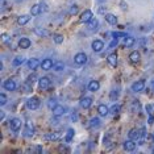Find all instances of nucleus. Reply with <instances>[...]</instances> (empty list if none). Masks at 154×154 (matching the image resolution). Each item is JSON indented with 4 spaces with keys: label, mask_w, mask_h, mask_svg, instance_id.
Listing matches in <instances>:
<instances>
[{
    "label": "nucleus",
    "mask_w": 154,
    "mask_h": 154,
    "mask_svg": "<svg viewBox=\"0 0 154 154\" xmlns=\"http://www.w3.org/2000/svg\"><path fill=\"white\" fill-rule=\"evenodd\" d=\"M26 107H28V109H37L38 107H40V99L36 96H33V97H29V99L26 100Z\"/></svg>",
    "instance_id": "1"
},
{
    "label": "nucleus",
    "mask_w": 154,
    "mask_h": 154,
    "mask_svg": "<svg viewBox=\"0 0 154 154\" xmlns=\"http://www.w3.org/2000/svg\"><path fill=\"white\" fill-rule=\"evenodd\" d=\"M9 127H11V129L13 132H19L20 131V128H21V120L20 119H12L11 121H9Z\"/></svg>",
    "instance_id": "2"
},
{
    "label": "nucleus",
    "mask_w": 154,
    "mask_h": 154,
    "mask_svg": "<svg viewBox=\"0 0 154 154\" xmlns=\"http://www.w3.org/2000/svg\"><path fill=\"white\" fill-rule=\"evenodd\" d=\"M94 19V15H92V12L90 11V9H86L85 12L80 15V23H88V21H91V20Z\"/></svg>",
    "instance_id": "3"
},
{
    "label": "nucleus",
    "mask_w": 154,
    "mask_h": 154,
    "mask_svg": "<svg viewBox=\"0 0 154 154\" xmlns=\"http://www.w3.org/2000/svg\"><path fill=\"white\" fill-rule=\"evenodd\" d=\"M145 88V80H137L136 83L132 85V91L133 92H141V91Z\"/></svg>",
    "instance_id": "4"
},
{
    "label": "nucleus",
    "mask_w": 154,
    "mask_h": 154,
    "mask_svg": "<svg viewBox=\"0 0 154 154\" xmlns=\"http://www.w3.org/2000/svg\"><path fill=\"white\" fill-rule=\"evenodd\" d=\"M33 134H34V127L32 122L28 121L25 124V129H24V136H25V137H32Z\"/></svg>",
    "instance_id": "5"
},
{
    "label": "nucleus",
    "mask_w": 154,
    "mask_h": 154,
    "mask_svg": "<svg viewBox=\"0 0 154 154\" xmlns=\"http://www.w3.org/2000/svg\"><path fill=\"white\" fill-rule=\"evenodd\" d=\"M74 62L76 65H79V66H82V65H85L86 62H87V55L85 53H78L74 57Z\"/></svg>",
    "instance_id": "6"
},
{
    "label": "nucleus",
    "mask_w": 154,
    "mask_h": 154,
    "mask_svg": "<svg viewBox=\"0 0 154 154\" xmlns=\"http://www.w3.org/2000/svg\"><path fill=\"white\" fill-rule=\"evenodd\" d=\"M49 86H50V79L48 76H42V78L38 79V87L41 90H46L49 88Z\"/></svg>",
    "instance_id": "7"
},
{
    "label": "nucleus",
    "mask_w": 154,
    "mask_h": 154,
    "mask_svg": "<svg viewBox=\"0 0 154 154\" xmlns=\"http://www.w3.org/2000/svg\"><path fill=\"white\" fill-rule=\"evenodd\" d=\"M54 66V62L51 61L50 58H45L42 62H41V67H42V70H45V71H49V70H51Z\"/></svg>",
    "instance_id": "8"
},
{
    "label": "nucleus",
    "mask_w": 154,
    "mask_h": 154,
    "mask_svg": "<svg viewBox=\"0 0 154 154\" xmlns=\"http://www.w3.org/2000/svg\"><path fill=\"white\" fill-rule=\"evenodd\" d=\"M142 134H143V129H142V131H138V129H132V131L129 132V138L137 141V140L141 138Z\"/></svg>",
    "instance_id": "9"
},
{
    "label": "nucleus",
    "mask_w": 154,
    "mask_h": 154,
    "mask_svg": "<svg viewBox=\"0 0 154 154\" xmlns=\"http://www.w3.org/2000/svg\"><path fill=\"white\" fill-rule=\"evenodd\" d=\"M44 138L46 141H57V140L61 138V133L59 132H53V133H46L44 136Z\"/></svg>",
    "instance_id": "10"
},
{
    "label": "nucleus",
    "mask_w": 154,
    "mask_h": 154,
    "mask_svg": "<svg viewBox=\"0 0 154 154\" xmlns=\"http://www.w3.org/2000/svg\"><path fill=\"white\" fill-rule=\"evenodd\" d=\"M66 113V108L63 107V106H55L54 108H53V115L55 117H59V116H63V115Z\"/></svg>",
    "instance_id": "11"
},
{
    "label": "nucleus",
    "mask_w": 154,
    "mask_h": 154,
    "mask_svg": "<svg viewBox=\"0 0 154 154\" xmlns=\"http://www.w3.org/2000/svg\"><path fill=\"white\" fill-rule=\"evenodd\" d=\"M92 106V99H91L90 96H83L82 99H80V107L87 109V108H90Z\"/></svg>",
    "instance_id": "12"
},
{
    "label": "nucleus",
    "mask_w": 154,
    "mask_h": 154,
    "mask_svg": "<svg viewBox=\"0 0 154 154\" xmlns=\"http://www.w3.org/2000/svg\"><path fill=\"white\" fill-rule=\"evenodd\" d=\"M3 87H4L7 91H15L16 90V83H15V80L8 79V80H4V83H3Z\"/></svg>",
    "instance_id": "13"
},
{
    "label": "nucleus",
    "mask_w": 154,
    "mask_h": 154,
    "mask_svg": "<svg viewBox=\"0 0 154 154\" xmlns=\"http://www.w3.org/2000/svg\"><path fill=\"white\" fill-rule=\"evenodd\" d=\"M92 50L94 51H96V53H99V51H101L104 49V44H103V41H100V40H95L92 42Z\"/></svg>",
    "instance_id": "14"
},
{
    "label": "nucleus",
    "mask_w": 154,
    "mask_h": 154,
    "mask_svg": "<svg viewBox=\"0 0 154 154\" xmlns=\"http://www.w3.org/2000/svg\"><path fill=\"white\" fill-rule=\"evenodd\" d=\"M124 149L127 150V152H133V150L136 149V141H134V140L129 138L128 141L124 142Z\"/></svg>",
    "instance_id": "15"
},
{
    "label": "nucleus",
    "mask_w": 154,
    "mask_h": 154,
    "mask_svg": "<svg viewBox=\"0 0 154 154\" xmlns=\"http://www.w3.org/2000/svg\"><path fill=\"white\" fill-rule=\"evenodd\" d=\"M38 66H41V63L37 58H30L29 61H28V67H29L30 70H36Z\"/></svg>",
    "instance_id": "16"
},
{
    "label": "nucleus",
    "mask_w": 154,
    "mask_h": 154,
    "mask_svg": "<svg viewBox=\"0 0 154 154\" xmlns=\"http://www.w3.org/2000/svg\"><path fill=\"white\" fill-rule=\"evenodd\" d=\"M32 45V42H30V40L29 38H26V37H23V38H20V41H19V46L21 48V49H28Z\"/></svg>",
    "instance_id": "17"
},
{
    "label": "nucleus",
    "mask_w": 154,
    "mask_h": 154,
    "mask_svg": "<svg viewBox=\"0 0 154 154\" xmlns=\"http://www.w3.org/2000/svg\"><path fill=\"white\" fill-rule=\"evenodd\" d=\"M99 88H100V83L97 80H91L88 83V90L91 92H96V91H99Z\"/></svg>",
    "instance_id": "18"
},
{
    "label": "nucleus",
    "mask_w": 154,
    "mask_h": 154,
    "mask_svg": "<svg viewBox=\"0 0 154 154\" xmlns=\"http://www.w3.org/2000/svg\"><path fill=\"white\" fill-rule=\"evenodd\" d=\"M97 112H99L100 116H107V115L109 113V108H108L106 104H100V106L97 107Z\"/></svg>",
    "instance_id": "19"
},
{
    "label": "nucleus",
    "mask_w": 154,
    "mask_h": 154,
    "mask_svg": "<svg viewBox=\"0 0 154 154\" xmlns=\"http://www.w3.org/2000/svg\"><path fill=\"white\" fill-rule=\"evenodd\" d=\"M129 59H131L133 63H137L140 59H141V54H140L137 50H134V51H132V53L129 54Z\"/></svg>",
    "instance_id": "20"
},
{
    "label": "nucleus",
    "mask_w": 154,
    "mask_h": 154,
    "mask_svg": "<svg viewBox=\"0 0 154 154\" xmlns=\"http://www.w3.org/2000/svg\"><path fill=\"white\" fill-rule=\"evenodd\" d=\"M108 63H109V66H112V67H116L117 66V55L116 54H109L107 58Z\"/></svg>",
    "instance_id": "21"
},
{
    "label": "nucleus",
    "mask_w": 154,
    "mask_h": 154,
    "mask_svg": "<svg viewBox=\"0 0 154 154\" xmlns=\"http://www.w3.org/2000/svg\"><path fill=\"white\" fill-rule=\"evenodd\" d=\"M34 33L37 34V36H40V37H48L49 34V30L46 29H44V28H34Z\"/></svg>",
    "instance_id": "22"
},
{
    "label": "nucleus",
    "mask_w": 154,
    "mask_h": 154,
    "mask_svg": "<svg viewBox=\"0 0 154 154\" xmlns=\"http://www.w3.org/2000/svg\"><path fill=\"white\" fill-rule=\"evenodd\" d=\"M41 11H42V5H40V4H34L32 8H30V15L32 16H37V15H40Z\"/></svg>",
    "instance_id": "23"
},
{
    "label": "nucleus",
    "mask_w": 154,
    "mask_h": 154,
    "mask_svg": "<svg viewBox=\"0 0 154 154\" xmlns=\"http://www.w3.org/2000/svg\"><path fill=\"white\" fill-rule=\"evenodd\" d=\"M106 20H107L108 24H111V25L117 24V17L115 15H112V13H106Z\"/></svg>",
    "instance_id": "24"
},
{
    "label": "nucleus",
    "mask_w": 154,
    "mask_h": 154,
    "mask_svg": "<svg viewBox=\"0 0 154 154\" xmlns=\"http://www.w3.org/2000/svg\"><path fill=\"white\" fill-rule=\"evenodd\" d=\"M100 125H101V121H100L99 117H92L90 120V127L91 128H99Z\"/></svg>",
    "instance_id": "25"
},
{
    "label": "nucleus",
    "mask_w": 154,
    "mask_h": 154,
    "mask_svg": "<svg viewBox=\"0 0 154 154\" xmlns=\"http://www.w3.org/2000/svg\"><path fill=\"white\" fill-rule=\"evenodd\" d=\"M29 20H30V16L23 15V16H19V19H17V23H19L20 25H25V24L29 23Z\"/></svg>",
    "instance_id": "26"
},
{
    "label": "nucleus",
    "mask_w": 154,
    "mask_h": 154,
    "mask_svg": "<svg viewBox=\"0 0 154 154\" xmlns=\"http://www.w3.org/2000/svg\"><path fill=\"white\" fill-rule=\"evenodd\" d=\"M87 24H88L87 26H88V29H90V30H96V29H97V26H99V21H97L96 19H92L91 21H88Z\"/></svg>",
    "instance_id": "27"
},
{
    "label": "nucleus",
    "mask_w": 154,
    "mask_h": 154,
    "mask_svg": "<svg viewBox=\"0 0 154 154\" xmlns=\"http://www.w3.org/2000/svg\"><path fill=\"white\" fill-rule=\"evenodd\" d=\"M124 44H125V46H127V48H131V46H133V45L136 44V40L133 37L127 36V37H125V40H124Z\"/></svg>",
    "instance_id": "28"
},
{
    "label": "nucleus",
    "mask_w": 154,
    "mask_h": 154,
    "mask_svg": "<svg viewBox=\"0 0 154 154\" xmlns=\"http://www.w3.org/2000/svg\"><path fill=\"white\" fill-rule=\"evenodd\" d=\"M63 69H65V63H63V62H55L54 66H53L54 71H63Z\"/></svg>",
    "instance_id": "29"
},
{
    "label": "nucleus",
    "mask_w": 154,
    "mask_h": 154,
    "mask_svg": "<svg viewBox=\"0 0 154 154\" xmlns=\"http://www.w3.org/2000/svg\"><path fill=\"white\" fill-rule=\"evenodd\" d=\"M24 61H25V58H24V57H16V58L12 61V65H13V66H20V65L24 63Z\"/></svg>",
    "instance_id": "30"
},
{
    "label": "nucleus",
    "mask_w": 154,
    "mask_h": 154,
    "mask_svg": "<svg viewBox=\"0 0 154 154\" xmlns=\"http://www.w3.org/2000/svg\"><path fill=\"white\" fill-rule=\"evenodd\" d=\"M53 40H54V42L55 44H62L63 42V36L62 34H53Z\"/></svg>",
    "instance_id": "31"
},
{
    "label": "nucleus",
    "mask_w": 154,
    "mask_h": 154,
    "mask_svg": "<svg viewBox=\"0 0 154 154\" xmlns=\"http://www.w3.org/2000/svg\"><path fill=\"white\" fill-rule=\"evenodd\" d=\"M74 133H75L74 129H71V128H70L69 131H67V134H66V141H67V142L71 141L72 137H74Z\"/></svg>",
    "instance_id": "32"
},
{
    "label": "nucleus",
    "mask_w": 154,
    "mask_h": 154,
    "mask_svg": "<svg viewBox=\"0 0 154 154\" xmlns=\"http://www.w3.org/2000/svg\"><path fill=\"white\" fill-rule=\"evenodd\" d=\"M119 112H120V106H117V104H113V106L111 107V109H109V113H112V115H117Z\"/></svg>",
    "instance_id": "33"
},
{
    "label": "nucleus",
    "mask_w": 154,
    "mask_h": 154,
    "mask_svg": "<svg viewBox=\"0 0 154 154\" xmlns=\"http://www.w3.org/2000/svg\"><path fill=\"white\" fill-rule=\"evenodd\" d=\"M23 90H24V92H30V91H32V83H29V82L24 83Z\"/></svg>",
    "instance_id": "34"
},
{
    "label": "nucleus",
    "mask_w": 154,
    "mask_h": 154,
    "mask_svg": "<svg viewBox=\"0 0 154 154\" xmlns=\"http://www.w3.org/2000/svg\"><path fill=\"white\" fill-rule=\"evenodd\" d=\"M7 104V96L5 94H0V106H5Z\"/></svg>",
    "instance_id": "35"
},
{
    "label": "nucleus",
    "mask_w": 154,
    "mask_h": 154,
    "mask_svg": "<svg viewBox=\"0 0 154 154\" xmlns=\"http://www.w3.org/2000/svg\"><path fill=\"white\" fill-rule=\"evenodd\" d=\"M111 100H116L117 99V97H119V91L117 90H113V91H112V92H111Z\"/></svg>",
    "instance_id": "36"
},
{
    "label": "nucleus",
    "mask_w": 154,
    "mask_h": 154,
    "mask_svg": "<svg viewBox=\"0 0 154 154\" xmlns=\"http://www.w3.org/2000/svg\"><path fill=\"white\" fill-rule=\"evenodd\" d=\"M112 36H113V38H119V37H127V34L125 33H121V32H115V33H112Z\"/></svg>",
    "instance_id": "37"
},
{
    "label": "nucleus",
    "mask_w": 154,
    "mask_h": 154,
    "mask_svg": "<svg viewBox=\"0 0 154 154\" xmlns=\"http://www.w3.org/2000/svg\"><path fill=\"white\" fill-rule=\"evenodd\" d=\"M146 111L149 112V115H153L154 113V104H148V106H146Z\"/></svg>",
    "instance_id": "38"
},
{
    "label": "nucleus",
    "mask_w": 154,
    "mask_h": 154,
    "mask_svg": "<svg viewBox=\"0 0 154 154\" xmlns=\"http://www.w3.org/2000/svg\"><path fill=\"white\" fill-rule=\"evenodd\" d=\"M117 44H119V40H117V38H113V41H112V42L109 44V46H108V48H109V49H113L115 46H117Z\"/></svg>",
    "instance_id": "39"
},
{
    "label": "nucleus",
    "mask_w": 154,
    "mask_h": 154,
    "mask_svg": "<svg viewBox=\"0 0 154 154\" xmlns=\"http://www.w3.org/2000/svg\"><path fill=\"white\" fill-rule=\"evenodd\" d=\"M76 12H78V7H76V5H72L71 9H70V15H75Z\"/></svg>",
    "instance_id": "40"
},
{
    "label": "nucleus",
    "mask_w": 154,
    "mask_h": 154,
    "mask_svg": "<svg viewBox=\"0 0 154 154\" xmlns=\"http://www.w3.org/2000/svg\"><path fill=\"white\" fill-rule=\"evenodd\" d=\"M2 40H3V42L9 44V37L7 36V34H2Z\"/></svg>",
    "instance_id": "41"
},
{
    "label": "nucleus",
    "mask_w": 154,
    "mask_h": 154,
    "mask_svg": "<svg viewBox=\"0 0 154 154\" xmlns=\"http://www.w3.org/2000/svg\"><path fill=\"white\" fill-rule=\"evenodd\" d=\"M33 79H36V75H30L29 78H28V82H29V83H32V85H33V82H34Z\"/></svg>",
    "instance_id": "42"
},
{
    "label": "nucleus",
    "mask_w": 154,
    "mask_h": 154,
    "mask_svg": "<svg viewBox=\"0 0 154 154\" xmlns=\"http://www.w3.org/2000/svg\"><path fill=\"white\" fill-rule=\"evenodd\" d=\"M153 121H154L153 115H149V124H153Z\"/></svg>",
    "instance_id": "43"
},
{
    "label": "nucleus",
    "mask_w": 154,
    "mask_h": 154,
    "mask_svg": "<svg viewBox=\"0 0 154 154\" xmlns=\"http://www.w3.org/2000/svg\"><path fill=\"white\" fill-rule=\"evenodd\" d=\"M97 2H99V3H103V2H106V0H97Z\"/></svg>",
    "instance_id": "44"
},
{
    "label": "nucleus",
    "mask_w": 154,
    "mask_h": 154,
    "mask_svg": "<svg viewBox=\"0 0 154 154\" xmlns=\"http://www.w3.org/2000/svg\"><path fill=\"white\" fill-rule=\"evenodd\" d=\"M152 86H153V87H154V79H153V80H152Z\"/></svg>",
    "instance_id": "45"
}]
</instances>
